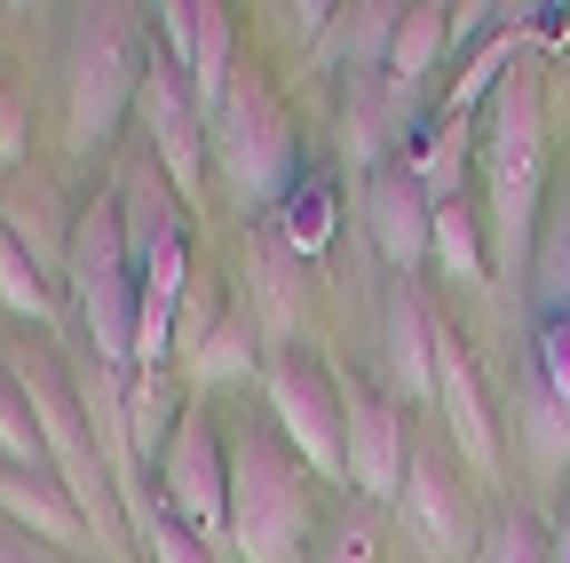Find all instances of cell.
<instances>
[{"instance_id": "e0dca14e", "label": "cell", "mask_w": 570, "mask_h": 563, "mask_svg": "<svg viewBox=\"0 0 570 563\" xmlns=\"http://www.w3.org/2000/svg\"><path fill=\"white\" fill-rule=\"evenodd\" d=\"M452 48V9H436V0H412V9L396 17V48H389V88L412 96V80L436 72V56Z\"/></svg>"}, {"instance_id": "ac0fdd59", "label": "cell", "mask_w": 570, "mask_h": 563, "mask_svg": "<svg viewBox=\"0 0 570 563\" xmlns=\"http://www.w3.org/2000/svg\"><path fill=\"white\" fill-rule=\"evenodd\" d=\"M175 405H183V389H175V373H167V366L127 381V445H135L142 460H167V445H175V429H183Z\"/></svg>"}, {"instance_id": "d6a6232c", "label": "cell", "mask_w": 570, "mask_h": 563, "mask_svg": "<svg viewBox=\"0 0 570 563\" xmlns=\"http://www.w3.org/2000/svg\"><path fill=\"white\" fill-rule=\"evenodd\" d=\"M0 563H24V555H17V547H9V540H0Z\"/></svg>"}, {"instance_id": "277c9868", "label": "cell", "mask_w": 570, "mask_h": 563, "mask_svg": "<svg viewBox=\"0 0 570 563\" xmlns=\"http://www.w3.org/2000/svg\"><path fill=\"white\" fill-rule=\"evenodd\" d=\"M230 540L246 563H302L309 547V484L269 437L230 445Z\"/></svg>"}, {"instance_id": "ba28073f", "label": "cell", "mask_w": 570, "mask_h": 563, "mask_svg": "<svg viewBox=\"0 0 570 563\" xmlns=\"http://www.w3.org/2000/svg\"><path fill=\"white\" fill-rule=\"evenodd\" d=\"M159 468H167L159 476V501L183 516V532L206 540L214 555L238 547L230 540V460H223V445H214V420L206 412H183V429H175V445H167Z\"/></svg>"}, {"instance_id": "f1b7e54d", "label": "cell", "mask_w": 570, "mask_h": 563, "mask_svg": "<svg viewBox=\"0 0 570 563\" xmlns=\"http://www.w3.org/2000/svg\"><path fill=\"white\" fill-rule=\"evenodd\" d=\"M142 547H151V563H223L206 540H190V532H183V516H175L167 501L151 508V524H142Z\"/></svg>"}, {"instance_id": "2e32d148", "label": "cell", "mask_w": 570, "mask_h": 563, "mask_svg": "<svg viewBox=\"0 0 570 563\" xmlns=\"http://www.w3.org/2000/svg\"><path fill=\"white\" fill-rule=\"evenodd\" d=\"M0 508H9L32 540H48V547H80V508H71V492H56L40 468L24 476V468H9V476H0Z\"/></svg>"}, {"instance_id": "9c48e42d", "label": "cell", "mask_w": 570, "mask_h": 563, "mask_svg": "<svg viewBox=\"0 0 570 563\" xmlns=\"http://www.w3.org/2000/svg\"><path fill=\"white\" fill-rule=\"evenodd\" d=\"M135 111H142V135H151V159L167 167V183H175L183 198H198V183H206V111H198V96H190V72H183V64H167L159 48H151V64H142Z\"/></svg>"}, {"instance_id": "4316f807", "label": "cell", "mask_w": 570, "mask_h": 563, "mask_svg": "<svg viewBox=\"0 0 570 563\" xmlns=\"http://www.w3.org/2000/svg\"><path fill=\"white\" fill-rule=\"evenodd\" d=\"M317 563H381V524H373V501L341 508V524H333V540H325V555H317Z\"/></svg>"}, {"instance_id": "d4e9b609", "label": "cell", "mask_w": 570, "mask_h": 563, "mask_svg": "<svg viewBox=\"0 0 570 563\" xmlns=\"http://www.w3.org/2000/svg\"><path fill=\"white\" fill-rule=\"evenodd\" d=\"M254 373V333L246 326H214L190 341V381H238Z\"/></svg>"}, {"instance_id": "30bf717a", "label": "cell", "mask_w": 570, "mask_h": 563, "mask_svg": "<svg viewBox=\"0 0 570 563\" xmlns=\"http://www.w3.org/2000/svg\"><path fill=\"white\" fill-rule=\"evenodd\" d=\"M404 532L436 555V563H475L483 555V524H475V501L452 460L436 453H412V476H404Z\"/></svg>"}, {"instance_id": "83f0119b", "label": "cell", "mask_w": 570, "mask_h": 563, "mask_svg": "<svg viewBox=\"0 0 570 563\" xmlns=\"http://www.w3.org/2000/svg\"><path fill=\"white\" fill-rule=\"evenodd\" d=\"M531 358L547 373V389L570 405V310H539V333H531Z\"/></svg>"}, {"instance_id": "484cf974", "label": "cell", "mask_w": 570, "mask_h": 563, "mask_svg": "<svg viewBox=\"0 0 570 563\" xmlns=\"http://www.w3.org/2000/svg\"><path fill=\"white\" fill-rule=\"evenodd\" d=\"M389 127H396V111H381V104H373V72H356V88H348V159L381 175V144H389Z\"/></svg>"}, {"instance_id": "d6986e66", "label": "cell", "mask_w": 570, "mask_h": 563, "mask_svg": "<svg viewBox=\"0 0 570 563\" xmlns=\"http://www.w3.org/2000/svg\"><path fill=\"white\" fill-rule=\"evenodd\" d=\"M246 262H254V302H262V326H269V333H294V318H302V278H294V270H302V254L285 246V239H277V246H269V239H254V254H246Z\"/></svg>"}, {"instance_id": "1f68e13d", "label": "cell", "mask_w": 570, "mask_h": 563, "mask_svg": "<svg viewBox=\"0 0 570 563\" xmlns=\"http://www.w3.org/2000/svg\"><path fill=\"white\" fill-rule=\"evenodd\" d=\"M499 17H508V9H491V0H468V9H452V40L468 48V40H483Z\"/></svg>"}, {"instance_id": "6da1fadb", "label": "cell", "mask_w": 570, "mask_h": 563, "mask_svg": "<svg viewBox=\"0 0 570 563\" xmlns=\"http://www.w3.org/2000/svg\"><path fill=\"white\" fill-rule=\"evenodd\" d=\"M483 183H491L499 262L515 270V262H531V215H539V191H547V88H539V64H531V56L491 88Z\"/></svg>"}, {"instance_id": "f546056e", "label": "cell", "mask_w": 570, "mask_h": 563, "mask_svg": "<svg viewBox=\"0 0 570 563\" xmlns=\"http://www.w3.org/2000/svg\"><path fill=\"white\" fill-rule=\"evenodd\" d=\"M475 563H554L547 555V540L531 532V516H499L491 532H483V555Z\"/></svg>"}, {"instance_id": "8992f818", "label": "cell", "mask_w": 570, "mask_h": 563, "mask_svg": "<svg viewBox=\"0 0 570 563\" xmlns=\"http://www.w3.org/2000/svg\"><path fill=\"white\" fill-rule=\"evenodd\" d=\"M9 373H17V389L32 397V412H40V437H48V460H56L63 492H71V508L88 516V532L127 524L119 492H111V468H104V453L80 437V405H71V389L56 381V366H48V358H24V366H9Z\"/></svg>"}, {"instance_id": "5bb4252c", "label": "cell", "mask_w": 570, "mask_h": 563, "mask_svg": "<svg viewBox=\"0 0 570 563\" xmlns=\"http://www.w3.org/2000/svg\"><path fill=\"white\" fill-rule=\"evenodd\" d=\"M436 405H444V429H452L460 460L468 468H491L499 460V429H491V397H483V373H475V358L460 349V333L436 341Z\"/></svg>"}, {"instance_id": "7a4b0ae2", "label": "cell", "mask_w": 570, "mask_h": 563, "mask_svg": "<svg viewBox=\"0 0 570 563\" xmlns=\"http://www.w3.org/2000/svg\"><path fill=\"white\" fill-rule=\"evenodd\" d=\"M206 144H214V167H223L230 198L246 206V215H262V206H285L294 198V119H285L277 88L262 72H238L223 111L206 119Z\"/></svg>"}, {"instance_id": "7402d4cb", "label": "cell", "mask_w": 570, "mask_h": 563, "mask_svg": "<svg viewBox=\"0 0 570 563\" xmlns=\"http://www.w3.org/2000/svg\"><path fill=\"white\" fill-rule=\"evenodd\" d=\"M277 239L294 246L302 262L325 254V239H333V191L325 183H294V198L277 206Z\"/></svg>"}, {"instance_id": "836d02e7", "label": "cell", "mask_w": 570, "mask_h": 563, "mask_svg": "<svg viewBox=\"0 0 570 563\" xmlns=\"http://www.w3.org/2000/svg\"><path fill=\"white\" fill-rule=\"evenodd\" d=\"M554 563H570V524H562V555H554Z\"/></svg>"}, {"instance_id": "52a82bcc", "label": "cell", "mask_w": 570, "mask_h": 563, "mask_svg": "<svg viewBox=\"0 0 570 563\" xmlns=\"http://www.w3.org/2000/svg\"><path fill=\"white\" fill-rule=\"evenodd\" d=\"M269 405H277V429L317 476H348V389H333V373L302 349H277L269 358Z\"/></svg>"}, {"instance_id": "4dcf8cb0", "label": "cell", "mask_w": 570, "mask_h": 563, "mask_svg": "<svg viewBox=\"0 0 570 563\" xmlns=\"http://www.w3.org/2000/svg\"><path fill=\"white\" fill-rule=\"evenodd\" d=\"M0 167H24V104L0 88Z\"/></svg>"}, {"instance_id": "cb8c5ba5", "label": "cell", "mask_w": 570, "mask_h": 563, "mask_svg": "<svg viewBox=\"0 0 570 563\" xmlns=\"http://www.w3.org/2000/svg\"><path fill=\"white\" fill-rule=\"evenodd\" d=\"M539 310H570V183L554 191L547 246H539Z\"/></svg>"}, {"instance_id": "ffe728a7", "label": "cell", "mask_w": 570, "mask_h": 563, "mask_svg": "<svg viewBox=\"0 0 570 563\" xmlns=\"http://www.w3.org/2000/svg\"><path fill=\"white\" fill-rule=\"evenodd\" d=\"M428 262H436L444 278H460V287H483V278H491V254H483V231H475L468 198L436 206V246H428Z\"/></svg>"}, {"instance_id": "44dd1931", "label": "cell", "mask_w": 570, "mask_h": 563, "mask_svg": "<svg viewBox=\"0 0 570 563\" xmlns=\"http://www.w3.org/2000/svg\"><path fill=\"white\" fill-rule=\"evenodd\" d=\"M0 460H17L24 476L48 460V437H40V412H32V397L17 389V373L0 366Z\"/></svg>"}, {"instance_id": "7c38bea8", "label": "cell", "mask_w": 570, "mask_h": 563, "mask_svg": "<svg viewBox=\"0 0 570 563\" xmlns=\"http://www.w3.org/2000/svg\"><path fill=\"white\" fill-rule=\"evenodd\" d=\"M412 445H404V412L373 389H348V484L365 501H404Z\"/></svg>"}, {"instance_id": "3957f363", "label": "cell", "mask_w": 570, "mask_h": 563, "mask_svg": "<svg viewBox=\"0 0 570 563\" xmlns=\"http://www.w3.org/2000/svg\"><path fill=\"white\" fill-rule=\"evenodd\" d=\"M71 294H80L88 341H96V366L127 373L135 366V302H142V278L127 254V223H119V198H88V215L71 223Z\"/></svg>"}, {"instance_id": "603a6c76", "label": "cell", "mask_w": 570, "mask_h": 563, "mask_svg": "<svg viewBox=\"0 0 570 563\" xmlns=\"http://www.w3.org/2000/svg\"><path fill=\"white\" fill-rule=\"evenodd\" d=\"M0 310L9 318H48V287H40V254H24L17 246V231L0 223Z\"/></svg>"}, {"instance_id": "8fae6325", "label": "cell", "mask_w": 570, "mask_h": 563, "mask_svg": "<svg viewBox=\"0 0 570 563\" xmlns=\"http://www.w3.org/2000/svg\"><path fill=\"white\" fill-rule=\"evenodd\" d=\"M365 231H373V246H381V262H389L396 278H412V270L428 262V246H436V198L420 191L412 167L365 175Z\"/></svg>"}, {"instance_id": "5b68a950", "label": "cell", "mask_w": 570, "mask_h": 563, "mask_svg": "<svg viewBox=\"0 0 570 563\" xmlns=\"http://www.w3.org/2000/svg\"><path fill=\"white\" fill-rule=\"evenodd\" d=\"M142 32H135V9H88L80 32H71V144L80 152H104L119 135V111L142 96Z\"/></svg>"}, {"instance_id": "4fadbf2b", "label": "cell", "mask_w": 570, "mask_h": 563, "mask_svg": "<svg viewBox=\"0 0 570 563\" xmlns=\"http://www.w3.org/2000/svg\"><path fill=\"white\" fill-rule=\"evenodd\" d=\"M381 326H389V381H396V397L404 405L436 397V341H444V326H436V310H428V294L412 287V278L389 287Z\"/></svg>"}, {"instance_id": "9a60e30c", "label": "cell", "mask_w": 570, "mask_h": 563, "mask_svg": "<svg viewBox=\"0 0 570 563\" xmlns=\"http://www.w3.org/2000/svg\"><path fill=\"white\" fill-rule=\"evenodd\" d=\"M515 429H523V460H539V476L570 468V405L547 389L539 358H523V389H515Z\"/></svg>"}]
</instances>
